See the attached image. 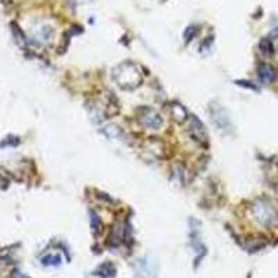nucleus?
I'll return each mask as SVG.
<instances>
[{
    "label": "nucleus",
    "instance_id": "nucleus-1",
    "mask_svg": "<svg viewBox=\"0 0 278 278\" xmlns=\"http://www.w3.org/2000/svg\"><path fill=\"white\" fill-rule=\"evenodd\" d=\"M113 78L116 79L117 85L122 89L136 88L142 82V75L138 70V67L132 63H124L114 70Z\"/></svg>",
    "mask_w": 278,
    "mask_h": 278
},
{
    "label": "nucleus",
    "instance_id": "nucleus-2",
    "mask_svg": "<svg viewBox=\"0 0 278 278\" xmlns=\"http://www.w3.org/2000/svg\"><path fill=\"white\" fill-rule=\"evenodd\" d=\"M252 216L256 221L264 225H270L277 220V210L266 200H259L252 206Z\"/></svg>",
    "mask_w": 278,
    "mask_h": 278
},
{
    "label": "nucleus",
    "instance_id": "nucleus-3",
    "mask_svg": "<svg viewBox=\"0 0 278 278\" xmlns=\"http://www.w3.org/2000/svg\"><path fill=\"white\" fill-rule=\"evenodd\" d=\"M138 121L141 122V125H144L145 128H149V130H159L163 125L161 116L149 107H141L138 110Z\"/></svg>",
    "mask_w": 278,
    "mask_h": 278
},
{
    "label": "nucleus",
    "instance_id": "nucleus-4",
    "mask_svg": "<svg viewBox=\"0 0 278 278\" xmlns=\"http://www.w3.org/2000/svg\"><path fill=\"white\" fill-rule=\"evenodd\" d=\"M189 130H190V135H192V138H193L195 141H199V142L203 144V142L207 139L205 125H203L196 117H193V116H192V118H190V128H189Z\"/></svg>",
    "mask_w": 278,
    "mask_h": 278
},
{
    "label": "nucleus",
    "instance_id": "nucleus-5",
    "mask_svg": "<svg viewBox=\"0 0 278 278\" xmlns=\"http://www.w3.org/2000/svg\"><path fill=\"white\" fill-rule=\"evenodd\" d=\"M257 73H259V77L260 79L264 82V84H270V82H273L274 81V78H276V70H274V67L270 66V64H260L259 68H257Z\"/></svg>",
    "mask_w": 278,
    "mask_h": 278
},
{
    "label": "nucleus",
    "instance_id": "nucleus-6",
    "mask_svg": "<svg viewBox=\"0 0 278 278\" xmlns=\"http://www.w3.org/2000/svg\"><path fill=\"white\" fill-rule=\"evenodd\" d=\"M171 114H173V117H174L177 121H184L185 117H187V110H185L182 106H179V104H174V106L171 107Z\"/></svg>",
    "mask_w": 278,
    "mask_h": 278
},
{
    "label": "nucleus",
    "instance_id": "nucleus-7",
    "mask_svg": "<svg viewBox=\"0 0 278 278\" xmlns=\"http://www.w3.org/2000/svg\"><path fill=\"white\" fill-rule=\"evenodd\" d=\"M90 225H92V228H93V231H95V233H99L102 222H100L99 216H98L95 211H92V213H90Z\"/></svg>",
    "mask_w": 278,
    "mask_h": 278
},
{
    "label": "nucleus",
    "instance_id": "nucleus-8",
    "mask_svg": "<svg viewBox=\"0 0 278 278\" xmlns=\"http://www.w3.org/2000/svg\"><path fill=\"white\" fill-rule=\"evenodd\" d=\"M260 49H262V52H263L264 55H273V44H271V42H270L268 39H263V41L260 42Z\"/></svg>",
    "mask_w": 278,
    "mask_h": 278
},
{
    "label": "nucleus",
    "instance_id": "nucleus-9",
    "mask_svg": "<svg viewBox=\"0 0 278 278\" xmlns=\"http://www.w3.org/2000/svg\"><path fill=\"white\" fill-rule=\"evenodd\" d=\"M44 260H50L46 264H59L60 263V257L59 256H47V257H44Z\"/></svg>",
    "mask_w": 278,
    "mask_h": 278
}]
</instances>
